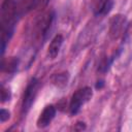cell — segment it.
<instances>
[{
    "label": "cell",
    "mask_w": 132,
    "mask_h": 132,
    "mask_svg": "<svg viewBox=\"0 0 132 132\" xmlns=\"http://www.w3.org/2000/svg\"><path fill=\"white\" fill-rule=\"evenodd\" d=\"M92 95H93L92 89L89 87H84L81 89H78L71 97V100L69 103L70 113L76 114L80 110L81 106L92 98Z\"/></svg>",
    "instance_id": "obj_1"
},
{
    "label": "cell",
    "mask_w": 132,
    "mask_h": 132,
    "mask_svg": "<svg viewBox=\"0 0 132 132\" xmlns=\"http://www.w3.org/2000/svg\"><path fill=\"white\" fill-rule=\"evenodd\" d=\"M127 28L128 27H127V21L125 15H122V14L113 15L109 21L108 35L113 40L119 39L121 36L125 35Z\"/></svg>",
    "instance_id": "obj_2"
},
{
    "label": "cell",
    "mask_w": 132,
    "mask_h": 132,
    "mask_svg": "<svg viewBox=\"0 0 132 132\" xmlns=\"http://www.w3.org/2000/svg\"><path fill=\"white\" fill-rule=\"evenodd\" d=\"M38 86H39V81L36 78H32L30 80V82L28 84L25 93H24V98H23V104H22V109L23 112H27L32 103L34 102V99L37 95V90H38Z\"/></svg>",
    "instance_id": "obj_3"
},
{
    "label": "cell",
    "mask_w": 132,
    "mask_h": 132,
    "mask_svg": "<svg viewBox=\"0 0 132 132\" xmlns=\"http://www.w3.org/2000/svg\"><path fill=\"white\" fill-rule=\"evenodd\" d=\"M56 116V108L54 105H47L43 108L41 111L38 120H37V126L39 128H45L50 125V123L53 121V119Z\"/></svg>",
    "instance_id": "obj_4"
},
{
    "label": "cell",
    "mask_w": 132,
    "mask_h": 132,
    "mask_svg": "<svg viewBox=\"0 0 132 132\" xmlns=\"http://www.w3.org/2000/svg\"><path fill=\"white\" fill-rule=\"evenodd\" d=\"M62 43H63V36H62L61 34L56 35V36L52 39V41H51V43H50V45H48V51H47L48 56H50L52 59H54V58L57 57V55L59 54L60 48H61V46H62Z\"/></svg>",
    "instance_id": "obj_5"
},
{
    "label": "cell",
    "mask_w": 132,
    "mask_h": 132,
    "mask_svg": "<svg viewBox=\"0 0 132 132\" xmlns=\"http://www.w3.org/2000/svg\"><path fill=\"white\" fill-rule=\"evenodd\" d=\"M112 8V1L111 0H98L94 11L96 15H105L107 14Z\"/></svg>",
    "instance_id": "obj_6"
},
{
    "label": "cell",
    "mask_w": 132,
    "mask_h": 132,
    "mask_svg": "<svg viewBox=\"0 0 132 132\" xmlns=\"http://www.w3.org/2000/svg\"><path fill=\"white\" fill-rule=\"evenodd\" d=\"M18 64H19V61L15 58H9L7 60H3L2 61V70L6 71L8 73H12L16 70Z\"/></svg>",
    "instance_id": "obj_7"
},
{
    "label": "cell",
    "mask_w": 132,
    "mask_h": 132,
    "mask_svg": "<svg viewBox=\"0 0 132 132\" xmlns=\"http://www.w3.org/2000/svg\"><path fill=\"white\" fill-rule=\"evenodd\" d=\"M53 82L59 87V88H63L67 85L68 81V73L67 72H62V73H57L52 77Z\"/></svg>",
    "instance_id": "obj_8"
},
{
    "label": "cell",
    "mask_w": 132,
    "mask_h": 132,
    "mask_svg": "<svg viewBox=\"0 0 132 132\" xmlns=\"http://www.w3.org/2000/svg\"><path fill=\"white\" fill-rule=\"evenodd\" d=\"M1 99H2V102H5V101L10 99V92H9V90L4 88L3 86H2V89H1Z\"/></svg>",
    "instance_id": "obj_9"
},
{
    "label": "cell",
    "mask_w": 132,
    "mask_h": 132,
    "mask_svg": "<svg viewBox=\"0 0 132 132\" xmlns=\"http://www.w3.org/2000/svg\"><path fill=\"white\" fill-rule=\"evenodd\" d=\"M8 119H9V111L6 110V109H1V111H0V120H1V122L3 123Z\"/></svg>",
    "instance_id": "obj_10"
}]
</instances>
